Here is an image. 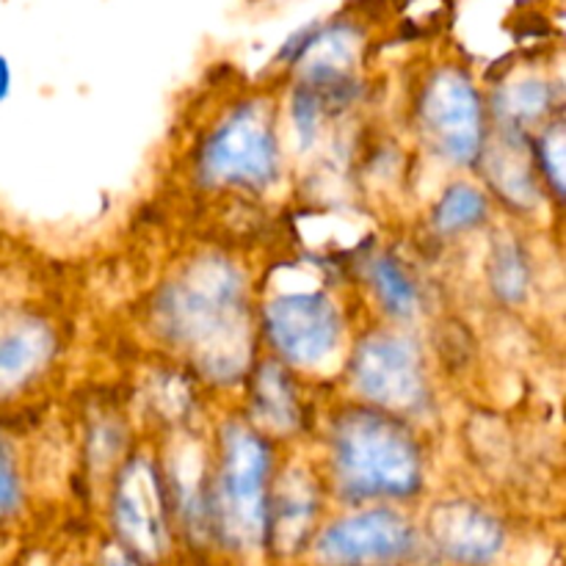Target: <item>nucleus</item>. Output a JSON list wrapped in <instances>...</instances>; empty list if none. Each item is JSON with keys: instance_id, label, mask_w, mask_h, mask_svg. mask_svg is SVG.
Returning a JSON list of instances; mask_svg holds the SVG:
<instances>
[{"instance_id": "f257e3e1", "label": "nucleus", "mask_w": 566, "mask_h": 566, "mask_svg": "<svg viewBox=\"0 0 566 566\" xmlns=\"http://www.w3.org/2000/svg\"><path fill=\"white\" fill-rule=\"evenodd\" d=\"M155 318L166 340L216 379H235L247 363L249 315L243 276L230 260L199 258L160 291Z\"/></svg>"}, {"instance_id": "f03ea898", "label": "nucleus", "mask_w": 566, "mask_h": 566, "mask_svg": "<svg viewBox=\"0 0 566 566\" xmlns=\"http://www.w3.org/2000/svg\"><path fill=\"white\" fill-rule=\"evenodd\" d=\"M332 468L343 495L409 497L423 486V457L401 418L348 409L332 431Z\"/></svg>"}, {"instance_id": "7ed1b4c3", "label": "nucleus", "mask_w": 566, "mask_h": 566, "mask_svg": "<svg viewBox=\"0 0 566 566\" xmlns=\"http://www.w3.org/2000/svg\"><path fill=\"white\" fill-rule=\"evenodd\" d=\"M271 490V448L247 426L230 423L221 434L219 473L210 486L208 514L232 545H254L265 536Z\"/></svg>"}, {"instance_id": "20e7f679", "label": "nucleus", "mask_w": 566, "mask_h": 566, "mask_svg": "<svg viewBox=\"0 0 566 566\" xmlns=\"http://www.w3.org/2000/svg\"><path fill=\"white\" fill-rule=\"evenodd\" d=\"M199 175L208 186L263 191L280 177V144L269 111L247 103L213 130L199 155Z\"/></svg>"}, {"instance_id": "39448f33", "label": "nucleus", "mask_w": 566, "mask_h": 566, "mask_svg": "<svg viewBox=\"0 0 566 566\" xmlns=\"http://www.w3.org/2000/svg\"><path fill=\"white\" fill-rule=\"evenodd\" d=\"M420 127L426 138L451 164H473L484 147V105L468 72L442 66L420 94Z\"/></svg>"}, {"instance_id": "423d86ee", "label": "nucleus", "mask_w": 566, "mask_h": 566, "mask_svg": "<svg viewBox=\"0 0 566 566\" xmlns=\"http://www.w3.org/2000/svg\"><path fill=\"white\" fill-rule=\"evenodd\" d=\"M265 335L285 363L313 368L337 348L343 315L326 293H285L265 307Z\"/></svg>"}, {"instance_id": "0eeeda50", "label": "nucleus", "mask_w": 566, "mask_h": 566, "mask_svg": "<svg viewBox=\"0 0 566 566\" xmlns=\"http://www.w3.org/2000/svg\"><path fill=\"white\" fill-rule=\"evenodd\" d=\"M352 379L370 403L415 412L426 403V374L412 340L401 335H370L357 346Z\"/></svg>"}, {"instance_id": "6e6552de", "label": "nucleus", "mask_w": 566, "mask_h": 566, "mask_svg": "<svg viewBox=\"0 0 566 566\" xmlns=\"http://www.w3.org/2000/svg\"><path fill=\"white\" fill-rule=\"evenodd\" d=\"M412 525L392 509L352 514L321 534L315 553L326 566H381L409 556Z\"/></svg>"}, {"instance_id": "1a4fd4ad", "label": "nucleus", "mask_w": 566, "mask_h": 566, "mask_svg": "<svg viewBox=\"0 0 566 566\" xmlns=\"http://www.w3.org/2000/svg\"><path fill=\"white\" fill-rule=\"evenodd\" d=\"M166 486L149 459H130L114 486V523L133 553L158 556L166 545Z\"/></svg>"}, {"instance_id": "9d476101", "label": "nucleus", "mask_w": 566, "mask_h": 566, "mask_svg": "<svg viewBox=\"0 0 566 566\" xmlns=\"http://www.w3.org/2000/svg\"><path fill=\"white\" fill-rule=\"evenodd\" d=\"M431 539L446 556L462 564H486L503 545V528L475 503H442L431 512Z\"/></svg>"}, {"instance_id": "9b49d317", "label": "nucleus", "mask_w": 566, "mask_h": 566, "mask_svg": "<svg viewBox=\"0 0 566 566\" xmlns=\"http://www.w3.org/2000/svg\"><path fill=\"white\" fill-rule=\"evenodd\" d=\"M55 354V335L44 321L20 318L0 332V396L20 390Z\"/></svg>"}, {"instance_id": "f8f14e48", "label": "nucleus", "mask_w": 566, "mask_h": 566, "mask_svg": "<svg viewBox=\"0 0 566 566\" xmlns=\"http://www.w3.org/2000/svg\"><path fill=\"white\" fill-rule=\"evenodd\" d=\"M318 492L304 470L291 468L274 490H269V514H265V536L274 534L280 542H298L310 531L318 509Z\"/></svg>"}, {"instance_id": "ddd939ff", "label": "nucleus", "mask_w": 566, "mask_h": 566, "mask_svg": "<svg viewBox=\"0 0 566 566\" xmlns=\"http://www.w3.org/2000/svg\"><path fill=\"white\" fill-rule=\"evenodd\" d=\"M254 407L265 423L274 426L276 431H287L298 423V403L296 390L285 370L274 363H265L254 379Z\"/></svg>"}, {"instance_id": "4468645a", "label": "nucleus", "mask_w": 566, "mask_h": 566, "mask_svg": "<svg viewBox=\"0 0 566 566\" xmlns=\"http://www.w3.org/2000/svg\"><path fill=\"white\" fill-rule=\"evenodd\" d=\"M370 282L379 296L381 307L392 315V318H412L420 307V293L412 276L407 274L401 263L392 254H381L370 263Z\"/></svg>"}, {"instance_id": "2eb2a0df", "label": "nucleus", "mask_w": 566, "mask_h": 566, "mask_svg": "<svg viewBox=\"0 0 566 566\" xmlns=\"http://www.w3.org/2000/svg\"><path fill=\"white\" fill-rule=\"evenodd\" d=\"M490 285L495 296L506 304H520L528 296L531 265L523 249L514 241L497 243L490 260Z\"/></svg>"}, {"instance_id": "dca6fc26", "label": "nucleus", "mask_w": 566, "mask_h": 566, "mask_svg": "<svg viewBox=\"0 0 566 566\" xmlns=\"http://www.w3.org/2000/svg\"><path fill=\"white\" fill-rule=\"evenodd\" d=\"M431 219H434V227L440 232L470 230V227L481 224L486 219V197L479 188L468 186V182H457L434 205Z\"/></svg>"}, {"instance_id": "f3484780", "label": "nucleus", "mask_w": 566, "mask_h": 566, "mask_svg": "<svg viewBox=\"0 0 566 566\" xmlns=\"http://www.w3.org/2000/svg\"><path fill=\"white\" fill-rule=\"evenodd\" d=\"M553 103V92L547 86V81L539 77H525V81L509 83L501 94H497V114L503 119L514 122V125H523V122L539 119L547 114Z\"/></svg>"}, {"instance_id": "a211bd4d", "label": "nucleus", "mask_w": 566, "mask_h": 566, "mask_svg": "<svg viewBox=\"0 0 566 566\" xmlns=\"http://www.w3.org/2000/svg\"><path fill=\"white\" fill-rule=\"evenodd\" d=\"M536 153H539L542 171L551 180L553 191H564V125H553L542 133L539 144H536Z\"/></svg>"}, {"instance_id": "6ab92c4d", "label": "nucleus", "mask_w": 566, "mask_h": 566, "mask_svg": "<svg viewBox=\"0 0 566 566\" xmlns=\"http://www.w3.org/2000/svg\"><path fill=\"white\" fill-rule=\"evenodd\" d=\"M22 495L20 486V475H17V464H14V453L6 442H0V520L9 517L11 512L17 509Z\"/></svg>"}, {"instance_id": "aec40b11", "label": "nucleus", "mask_w": 566, "mask_h": 566, "mask_svg": "<svg viewBox=\"0 0 566 566\" xmlns=\"http://www.w3.org/2000/svg\"><path fill=\"white\" fill-rule=\"evenodd\" d=\"M11 94V64L6 55H0V103Z\"/></svg>"}]
</instances>
